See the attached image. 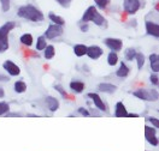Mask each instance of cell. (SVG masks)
Listing matches in <instances>:
<instances>
[{
    "label": "cell",
    "mask_w": 159,
    "mask_h": 151,
    "mask_svg": "<svg viewBox=\"0 0 159 151\" xmlns=\"http://www.w3.org/2000/svg\"><path fill=\"white\" fill-rule=\"evenodd\" d=\"M98 9L94 6V5H90L88 6L86 11L83 12V15H82V17H81V22H86V23H89L92 22V19L94 18V16H95V13L98 12Z\"/></svg>",
    "instance_id": "obj_11"
},
{
    "label": "cell",
    "mask_w": 159,
    "mask_h": 151,
    "mask_svg": "<svg viewBox=\"0 0 159 151\" xmlns=\"http://www.w3.org/2000/svg\"><path fill=\"white\" fill-rule=\"evenodd\" d=\"M54 55H56V48H54V46L53 44H47L46 48L43 49V57H45V59L51 60V59L54 58Z\"/></svg>",
    "instance_id": "obj_23"
},
{
    "label": "cell",
    "mask_w": 159,
    "mask_h": 151,
    "mask_svg": "<svg viewBox=\"0 0 159 151\" xmlns=\"http://www.w3.org/2000/svg\"><path fill=\"white\" fill-rule=\"evenodd\" d=\"M69 86H70V89H71V91H74V92H76V94H81L82 91L84 90V83L80 81L70 82Z\"/></svg>",
    "instance_id": "obj_21"
},
{
    "label": "cell",
    "mask_w": 159,
    "mask_h": 151,
    "mask_svg": "<svg viewBox=\"0 0 159 151\" xmlns=\"http://www.w3.org/2000/svg\"><path fill=\"white\" fill-rule=\"evenodd\" d=\"M46 106H47V108L50 109L51 111H58V108H59V101L57 100L56 97H52V96H47L46 97Z\"/></svg>",
    "instance_id": "obj_16"
},
{
    "label": "cell",
    "mask_w": 159,
    "mask_h": 151,
    "mask_svg": "<svg viewBox=\"0 0 159 151\" xmlns=\"http://www.w3.org/2000/svg\"><path fill=\"white\" fill-rule=\"evenodd\" d=\"M122 6H123V11L128 16H135L142 9L143 4H142V0H123Z\"/></svg>",
    "instance_id": "obj_3"
},
{
    "label": "cell",
    "mask_w": 159,
    "mask_h": 151,
    "mask_svg": "<svg viewBox=\"0 0 159 151\" xmlns=\"http://www.w3.org/2000/svg\"><path fill=\"white\" fill-rule=\"evenodd\" d=\"M79 113H80V114H82L83 116H89V115H90L89 111H87L86 108H82V107H81V108H79Z\"/></svg>",
    "instance_id": "obj_37"
},
{
    "label": "cell",
    "mask_w": 159,
    "mask_h": 151,
    "mask_svg": "<svg viewBox=\"0 0 159 151\" xmlns=\"http://www.w3.org/2000/svg\"><path fill=\"white\" fill-rule=\"evenodd\" d=\"M54 89L59 92L60 95L64 97V99H68V94H66V91L64 90V88L61 86V85H59V84H57V85H54Z\"/></svg>",
    "instance_id": "obj_35"
},
{
    "label": "cell",
    "mask_w": 159,
    "mask_h": 151,
    "mask_svg": "<svg viewBox=\"0 0 159 151\" xmlns=\"http://www.w3.org/2000/svg\"><path fill=\"white\" fill-rule=\"evenodd\" d=\"M79 28L81 32H88L89 31V23H86V22H81L79 23Z\"/></svg>",
    "instance_id": "obj_33"
},
{
    "label": "cell",
    "mask_w": 159,
    "mask_h": 151,
    "mask_svg": "<svg viewBox=\"0 0 159 151\" xmlns=\"http://www.w3.org/2000/svg\"><path fill=\"white\" fill-rule=\"evenodd\" d=\"M17 17L22 19H27L33 23H40L45 20V15L38 6L33 4L20 5L17 9Z\"/></svg>",
    "instance_id": "obj_1"
},
{
    "label": "cell",
    "mask_w": 159,
    "mask_h": 151,
    "mask_svg": "<svg viewBox=\"0 0 159 151\" xmlns=\"http://www.w3.org/2000/svg\"><path fill=\"white\" fill-rule=\"evenodd\" d=\"M63 34H64V27H60V25L51 23L50 25L47 27L43 36L46 37V40H56V39L60 37Z\"/></svg>",
    "instance_id": "obj_4"
},
{
    "label": "cell",
    "mask_w": 159,
    "mask_h": 151,
    "mask_svg": "<svg viewBox=\"0 0 159 151\" xmlns=\"http://www.w3.org/2000/svg\"><path fill=\"white\" fill-rule=\"evenodd\" d=\"M130 73V67L124 62V61H120V65H119L118 70L116 71V76L119 78H125L128 77Z\"/></svg>",
    "instance_id": "obj_14"
},
{
    "label": "cell",
    "mask_w": 159,
    "mask_h": 151,
    "mask_svg": "<svg viewBox=\"0 0 159 151\" xmlns=\"http://www.w3.org/2000/svg\"><path fill=\"white\" fill-rule=\"evenodd\" d=\"M115 116L116 118H128L129 116V114H128V111L125 109L123 102H117L116 111H115Z\"/></svg>",
    "instance_id": "obj_15"
},
{
    "label": "cell",
    "mask_w": 159,
    "mask_h": 151,
    "mask_svg": "<svg viewBox=\"0 0 159 151\" xmlns=\"http://www.w3.org/2000/svg\"><path fill=\"white\" fill-rule=\"evenodd\" d=\"M149 82L152 83V85H154V86H157L159 84V77H158V74L157 73H152L151 76H149Z\"/></svg>",
    "instance_id": "obj_34"
},
{
    "label": "cell",
    "mask_w": 159,
    "mask_h": 151,
    "mask_svg": "<svg viewBox=\"0 0 159 151\" xmlns=\"http://www.w3.org/2000/svg\"><path fill=\"white\" fill-rule=\"evenodd\" d=\"M10 111V104L7 102H0V115H5Z\"/></svg>",
    "instance_id": "obj_31"
},
{
    "label": "cell",
    "mask_w": 159,
    "mask_h": 151,
    "mask_svg": "<svg viewBox=\"0 0 159 151\" xmlns=\"http://www.w3.org/2000/svg\"><path fill=\"white\" fill-rule=\"evenodd\" d=\"M134 60L136 61V66H138V69L141 70V69L143 67V65H145L146 58H145L143 53H141V52H136V55H135V59H134Z\"/></svg>",
    "instance_id": "obj_28"
},
{
    "label": "cell",
    "mask_w": 159,
    "mask_h": 151,
    "mask_svg": "<svg viewBox=\"0 0 159 151\" xmlns=\"http://www.w3.org/2000/svg\"><path fill=\"white\" fill-rule=\"evenodd\" d=\"M13 89L17 94H23L27 91V84L24 81H17L13 85Z\"/></svg>",
    "instance_id": "obj_27"
},
{
    "label": "cell",
    "mask_w": 159,
    "mask_h": 151,
    "mask_svg": "<svg viewBox=\"0 0 159 151\" xmlns=\"http://www.w3.org/2000/svg\"><path fill=\"white\" fill-rule=\"evenodd\" d=\"M4 96H5V91H4L2 88H0V99H2Z\"/></svg>",
    "instance_id": "obj_39"
},
{
    "label": "cell",
    "mask_w": 159,
    "mask_h": 151,
    "mask_svg": "<svg viewBox=\"0 0 159 151\" xmlns=\"http://www.w3.org/2000/svg\"><path fill=\"white\" fill-rule=\"evenodd\" d=\"M102 54H104V50L101 47L99 46H95V44H93V46H89V47H87V53H86V55L92 59V60H98L99 58L102 57Z\"/></svg>",
    "instance_id": "obj_10"
},
{
    "label": "cell",
    "mask_w": 159,
    "mask_h": 151,
    "mask_svg": "<svg viewBox=\"0 0 159 151\" xmlns=\"http://www.w3.org/2000/svg\"><path fill=\"white\" fill-rule=\"evenodd\" d=\"M148 121L151 122V124H153L154 128H158L159 127V121L157 118H148Z\"/></svg>",
    "instance_id": "obj_36"
},
{
    "label": "cell",
    "mask_w": 159,
    "mask_h": 151,
    "mask_svg": "<svg viewBox=\"0 0 159 151\" xmlns=\"http://www.w3.org/2000/svg\"><path fill=\"white\" fill-rule=\"evenodd\" d=\"M47 17H48V19L51 20V23H53V24H57V25H60V27H64V25H65V19H64L61 16L57 15V13L50 12Z\"/></svg>",
    "instance_id": "obj_19"
},
{
    "label": "cell",
    "mask_w": 159,
    "mask_h": 151,
    "mask_svg": "<svg viewBox=\"0 0 159 151\" xmlns=\"http://www.w3.org/2000/svg\"><path fill=\"white\" fill-rule=\"evenodd\" d=\"M135 55H136V50L135 48H127L124 50V58L127 61H133L135 59Z\"/></svg>",
    "instance_id": "obj_29"
},
{
    "label": "cell",
    "mask_w": 159,
    "mask_h": 151,
    "mask_svg": "<svg viewBox=\"0 0 159 151\" xmlns=\"http://www.w3.org/2000/svg\"><path fill=\"white\" fill-rule=\"evenodd\" d=\"M92 23H93L94 25L99 27V28H106V27H107V20H106V18L100 13L99 11L95 13L94 18L92 19Z\"/></svg>",
    "instance_id": "obj_13"
},
{
    "label": "cell",
    "mask_w": 159,
    "mask_h": 151,
    "mask_svg": "<svg viewBox=\"0 0 159 151\" xmlns=\"http://www.w3.org/2000/svg\"><path fill=\"white\" fill-rule=\"evenodd\" d=\"M89 99H92V101L94 102V104H95V107L101 111H106V106H105V103L102 102L101 100V97H100L98 94H95V92H89L88 95H87Z\"/></svg>",
    "instance_id": "obj_12"
},
{
    "label": "cell",
    "mask_w": 159,
    "mask_h": 151,
    "mask_svg": "<svg viewBox=\"0 0 159 151\" xmlns=\"http://www.w3.org/2000/svg\"><path fill=\"white\" fill-rule=\"evenodd\" d=\"M149 66L154 73L159 72V55L157 53H153L149 55Z\"/></svg>",
    "instance_id": "obj_17"
},
{
    "label": "cell",
    "mask_w": 159,
    "mask_h": 151,
    "mask_svg": "<svg viewBox=\"0 0 159 151\" xmlns=\"http://www.w3.org/2000/svg\"><path fill=\"white\" fill-rule=\"evenodd\" d=\"M72 50H74V54H75L76 57L82 58V57H84L86 53H87V46L83 44V43H79V44H75V46H74Z\"/></svg>",
    "instance_id": "obj_20"
},
{
    "label": "cell",
    "mask_w": 159,
    "mask_h": 151,
    "mask_svg": "<svg viewBox=\"0 0 159 151\" xmlns=\"http://www.w3.org/2000/svg\"><path fill=\"white\" fill-rule=\"evenodd\" d=\"M145 30H146V34L152 36V37H156L158 39L159 37V25L156 20L152 19H147L145 22Z\"/></svg>",
    "instance_id": "obj_7"
},
{
    "label": "cell",
    "mask_w": 159,
    "mask_h": 151,
    "mask_svg": "<svg viewBox=\"0 0 159 151\" xmlns=\"http://www.w3.org/2000/svg\"><path fill=\"white\" fill-rule=\"evenodd\" d=\"M133 95L135 97H138L140 100L145 101H157L158 100V92L156 89L152 90H146V89H138L133 92Z\"/></svg>",
    "instance_id": "obj_5"
},
{
    "label": "cell",
    "mask_w": 159,
    "mask_h": 151,
    "mask_svg": "<svg viewBox=\"0 0 159 151\" xmlns=\"http://www.w3.org/2000/svg\"><path fill=\"white\" fill-rule=\"evenodd\" d=\"M54 1L59 5L60 7H63V9H69L74 0H54Z\"/></svg>",
    "instance_id": "obj_32"
},
{
    "label": "cell",
    "mask_w": 159,
    "mask_h": 151,
    "mask_svg": "<svg viewBox=\"0 0 159 151\" xmlns=\"http://www.w3.org/2000/svg\"><path fill=\"white\" fill-rule=\"evenodd\" d=\"M98 89L102 92H106V94H115L117 91V86L111 84V83H100L98 85Z\"/></svg>",
    "instance_id": "obj_18"
},
{
    "label": "cell",
    "mask_w": 159,
    "mask_h": 151,
    "mask_svg": "<svg viewBox=\"0 0 159 151\" xmlns=\"http://www.w3.org/2000/svg\"><path fill=\"white\" fill-rule=\"evenodd\" d=\"M104 44L111 52H120L123 48V41L120 39H116V37H106L104 40Z\"/></svg>",
    "instance_id": "obj_6"
},
{
    "label": "cell",
    "mask_w": 159,
    "mask_h": 151,
    "mask_svg": "<svg viewBox=\"0 0 159 151\" xmlns=\"http://www.w3.org/2000/svg\"><path fill=\"white\" fill-rule=\"evenodd\" d=\"M20 42L25 47H31L33 43H34V37H33L31 34H28V32L27 34H22L20 37Z\"/></svg>",
    "instance_id": "obj_22"
},
{
    "label": "cell",
    "mask_w": 159,
    "mask_h": 151,
    "mask_svg": "<svg viewBox=\"0 0 159 151\" xmlns=\"http://www.w3.org/2000/svg\"><path fill=\"white\" fill-rule=\"evenodd\" d=\"M145 137H146V141H148L151 145H153V146H157V145H158L157 128L146 126V127H145Z\"/></svg>",
    "instance_id": "obj_8"
},
{
    "label": "cell",
    "mask_w": 159,
    "mask_h": 151,
    "mask_svg": "<svg viewBox=\"0 0 159 151\" xmlns=\"http://www.w3.org/2000/svg\"><path fill=\"white\" fill-rule=\"evenodd\" d=\"M2 67H4V70L6 71L10 76H12V77H16V76H20V66H18L17 64H15L13 61L6 60L2 64Z\"/></svg>",
    "instance_id": "obj_9"
},
{
    "label": "cell",
    "mask_w": 159,
    "mask_h": 151,
    "mask_svg": "<svg viewBox=\"0 0 159 151\" xmlns=\"http://www.w3.org/2000/svg\"><path fill=\"white\" fill-rule=\"evenodd\" d=\"M46 46H47V40H46V37H45L43 35L39 36V37L36 39V44H35L36 50H43L46 48Z\"/></svg>",
    "instance_id": "obj_26"
},
{
    "label": "cell",
    "mask_w": 159,
    "mask_h": 151,
    "mask_svg": "<svg viewBox=\"0 0 159 151\" xmlns=\"http://www.w3.org/2000/svg\"><path fill=\"white\" fill-rule=\"evenodd\" d=\"M93 1H94V6L98 10L105 11L111 5V1L112 0H93Z\"/></svg>",
    "instance_id": "obj_24"
},
{
    "label": "cell",
    "mask_w": 159,
    "mask_h": 151,
    "mask_svg": "<svg viewBox=\"0 0 159 151\" xmlns=\"http://www.w3.org/2000/svg\"><path fill=\"white\" fill-rule=\"evenodd\" d=\"M0 82H9V77H5V76L0 74Z\"/></svg>",
    "instance_id": "obj_38"
},
{
    "label": "cell",
    "mask_w": 159,
    "mask_h": 151,
    "mask_svg": "<svg viewBox=\"0 0 159 151\" xmlns=\"http://www.w3.org/2000/svg\"><path fill=\"white\" fill-rule=\"evenodd\" d=\"M118 61L119 58L117 52H111L110 50V53L107 54V64H109L110 66H116L118 64Z\"/></svg>",
    "instance_id": "obj_25"
},
{
    "label": "cell",
    "mask_w": 159,
    "mask_h": 151,
    "mask_svg": "<svg viewBox=\"0 0 159 151\" xmlns=\"http://www.w3.org/2000/svg\"><path fill=\"white\" fill-rule=\"evenodd\" d=\"M0 9L4 13L9 12L11 10V0H0Z\"/></svg>",
    "instance_id": "obj_30"
},
{
    "label": "cell",
    "mask_w": 159,
    "mask_h": 151,
    "mask_svg": "<svg viewBox=\"0 0 159 151\" xmlns=\"http://www.w3.org/2000/svg\"><path fill=\"white\" fill-rule=\"evenodd\" d=\"M16 27H17V24L13 20H7L0 27V54L5 53L9 49V47H10L9 35Z\"/></svg>",
    "instance_id": "obj_2"
}]
</instances>
